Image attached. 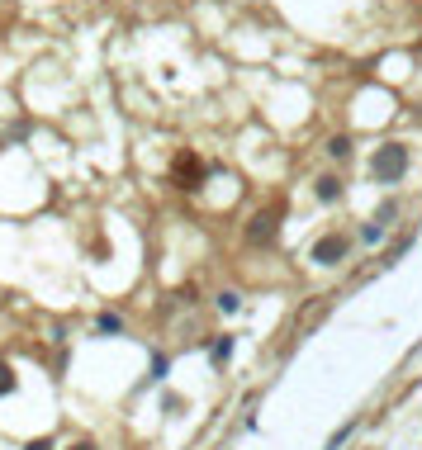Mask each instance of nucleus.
I'll return each instance as SVG.
<instances>
[{"mask_svg": "<svg viewBox=\"0 0 422 450\" xmlns=\"http://www.w3.org/2000/svg\"><path fill=\"white\" fill-rule=\"evenodd\" d=\"M403 171H408V147H403V142H384V147L370 157V176H375L380 185L403 181Z\"/></svg>", "mask_w": 422, "mask_h": 450, "instance_id": "nucleus-1", "label": "nucleus"}, {"mask_svg": "<svg viewBox=\"0 0 422 450\" xmlns=\"http://www.w3.org/2000/svg\"><path fill=\"white\" fill-rule=\"evenodd\" d=\"M346 256V238H337V233H327V238L314 247V261L318 265H337Z\"/></svg>", "mask_w": 422, "mask_h": 450, "instance_id": "nucleus-2", "label": "nucleus"}, {"mask_svg": "<svg viewBox=\"0 0 422 450\" xmlns=\"http://www.w3.org/2000/svg\"><path fill=\"white\" fill-rule=\"evenodd\" d=\"M275 238V213H257L252 218V242H270Z\"/></svg>", "mask_w": 422, "mask_h": 450, "instance_id": "nucleus-3", "label": "nucleus"}, {"mask_svg": "<svg viewBox=\"0 0 422 450\" xmlns=\"http://www.w3.org/2000/svg\"><path fill=\"white\" fill-rule=\"evenodd\" d=\"M337 194H342V176H323V181H318V199H323V204H332Z\"/></svg>", "mask_w": 422, "mask_h": 450, "instance_id": "nucleus-4", "label": "nucleus"}, {"mask_svg": "<svg viewBox=\"0 0 422 450\" xmlns=\"http://www.w3.org/2000/svg\"><path fill=\"white\" fill-rule=\"evenodd\" d=\"M327 157H351V138H346V133H337V138H332V142H327Z\"/></svg>", "mask_w": 422, "mask_h": 450, "instance_id": "nucleus-5", "label": "nucleus"}, {"mask_svg": "<svg viewBox=\"0 0 422 450\" xmlns=\"http://www.w3.org/2000/svg\"><path fill=\"white\" fill-rule=\"evenodd\" d=\"M361 238H366V242H380V238H384V223H375V218H370L366 228H361Z\"/></svg>", "mask_w": 422, "mask_h": 450, "instance_id": "nucleus-6", "label": "nucleus"}, {"mask_svg": "<svg viewBox=\"0 0 422 450\" xmlns=\"http://www.w3.org/2000/svg\"><path fill=\"white\" fill-rule=\"evenodd\" d=\"M351 431H356V422H351V426H342V431H337V436H332V441H327V450H342L346 441H351Z\"/></svg>", "mask_w": 422, "mask_h": 450, "instance_id": "nucleus-7", "label": "nucleus"}, {"mask_svg": "<svg viewBox=\"0 0 422 450\" xmlns=\"http://www.w3.org/2000/svg\"><path fill=\"white\" fill-rule=\"evenodd\" d=\"M100 332H124V318H114V313H105V318H100Z\"/></svg>", "mask_w": 422, "mask_h": 450, "instance_id": "nucleus-8", "label": "nucleus"}, {"mask_svg": "<svg viewBox=\"0 0 422 450\" xmlns=\"http://www.w3.org/2000/svg\"><path fill=\"white\" fill-rule=\"evenodd\" d=\"M15 389V374H10V365H0V394H10Z\"/></svg>", "mask_w": 422, "mask_h": 450, "instance_id": "nucleus-9", "label": "nucleus"}, {"mask_svg": "<svg viewBox=\"0 0 422 450\" xmlns=\"http://www.w3.org/2000/svg\"><path fill=\"white\" fill-rule=\"evenodd\" d=\"M228 351H233V342L223 337V342H213V360H228Z\"/></svg>", "mask_w": 422, "mask_h": 450, "instance_id": "nucleus-10", "label": "nucleus"}, {"mask_svg": "<svg viewBox=\"0 0 422 450\" xmlns=\"http://www.w3.org/2000/svg\"><path fill=\"white\" fill-rule=\"evenodd\" d=\"M24 450H53V441H48V436H43V441H29Z\"/></svg>", "mask_w": 422, "mask_h": 450, "instance_id": "nucleus-11", "label": "nucleus"}, {"mask_svg": "<svg viewBox=\"0 0 422 450\" xmlns=\"http://www.w3.org/2000/svg\"><path fill=\"white\" fill-rule=\"evenodd\" d=\"M72 450H95V446H86V441H76V446H72Z\"/></svg>", "mask_w": 422, "mask_h": 450, "instance_id": "nucleus-12", "label": "nucleus"}]
</instances>
